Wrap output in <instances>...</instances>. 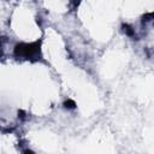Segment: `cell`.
I'll return each mask as SVG.
<instances>
[{
    "instance_id": "1",
    "label": "cell",
    "mask_w": 154,
    "mask_h": 154,
    "mask_svg": "<svg viewBox=\"0 0 154 154\" xmlns=\"http://www.w3.org/2000/svg\"><path fill=\"white\" fill-rule=\"evenodd\" d=\"M40 42L35 41L31 43H17L13 48V55L19 59H28V60H36L41 57V48Z\"/></svg>"
},
{
    "instance_id": "2",
    "label": "cell",
    "mask_w": 154,
    "mask_h": 154,
    "mask_svg": "<svg viewBox=\"0 0 154 154\" xmlns=\"http://www.w3.org/2000/svg\"><path fill=\"white\" fill-rule=\"evenodd\" d=\"M24 154H35L34 152H31V150H29V149H26L25 152H24Z\"/></svg>"
}]
</instances>
